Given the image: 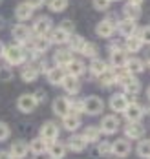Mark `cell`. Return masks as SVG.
I'll list each match as a JSON object with an SVG mask.
<instances>
[{"instance_id": "e575fe53", "label": "cell", "mask_w": 150, "mask_h": 159, "mask_svg": "<svg viewBox=\"0 0 150 159\" xmlns=\"http://www.w3.org/2000/svg\"><path fill=\"white\" fill-rule=\"evenodd\" d=\"M139 157L150 159V139H139V144L135 146Z\"/></svg>"}, {"instance_id": "5bb4252c", "label": "cell", "mask_w": 150, "mask_h": 159, "mask_svg": "<svg viewBox=\"0 0 150 159\" xmlns=\"http://www.w3.org/2000/svg\"><path fill=\"white\" fill-rule=\"evenodd\" d=\"M95 33H97L99 37H102V39H110V37L116 33V24H114V22H110L108 18H104V20H101L99 24H97Z\"/></svg>"}, {"instance_id": "74e56055", "label": "cell", "mask_w": 150, "mask_h": 159, "mask_svg": "<svg viewBox=\"0 0 150 159\" xmlns=\"http://www.w3.org/2000/svg\"><path fill=\"white\" fill-rule=\"evenodd\" d=\"M81 53H83L84 57H88V59H93V57L99 55V49H97V46H95L93 42H84Z\"/></svg>"}, {"instance_id": "ab89813d", "label": "cell", "mask_w": 150, "mask_h": 159, "mask_svg": "<svg viewBox=\"0 0 150 159\" xmlns=\"http://www.w3.org/2000/svg\"><path fill=\"white\" fill-rule=\"evenodd\" d=\"M137 37L141 39V42H143V44H150V26L141 28L139 33H137Z\"/></svg>"}, {"instance_id": "52a82bcc", "label": "cell", "mask_w": 150, "mask_h": 159, "mask_svg": "<svg viewBox=\"0 0 150 159\" xmlns=\"http://www.w3.org/2000/svg\"><path fill=\"white\" fill-rule=\"evenodd\" d=\"M116 31H119L125 39L130 37V35H135V31H137L135 20H132V18H121L116 24Z\"/></svg>"}, {"instance_id": "30bf717a", "label": "cell", "mask_w": 150, "mask_h": 159, "mask_svg": "<svg viewBox=\"0 0 150 159\" xmlns=\"http://www.w3.org/2000/svg\"><path fill=\"white\" fill-rule=\"evenodd\" d=\"M62 88H64V92H66L68 95H75L77 92H79V88H81V82H79V77H75V75H64V79H62Z\"/></svg>"}, {"instance_id": "ac0fdd59", "label": "cell", "mask_w": 150, "mask_h": 159, "mask_svg": "<svg viewBox=\"0 0 150 159\" xmlns=\"http://www.w3.org/2000/svg\"><path fill=\"white\" fill-rule=\"evenodd\" d=\"M31 48L37 51V53H44V51H48V48L51 46L50 39H48V35H35V39L31 40V44H30Z\"/></svg>"}, {"instance_id": "9c48e42d", "label": "cell", "mask_w": 150, "mask_h": 159, "mask_svg": "<svg viewBox=\"0 0 150 159\" xmlns=\"http://www.w3.org/2000/svg\"><path fill=\"white\" fill-rule=\"evenodd\" d=\"M28 152H30V146H28L26 141H22V139L13 141L11 146H9V154L13 156V159H24L28 156Z\"/></svg>"}, {"instance_id": "d4e9b609", "label": "cell", "mask_w": 150, "mask_h": 159, "mask_svg": "<svg viewBox=\"0 0 150 159\" xmlns=\"http://www.w3.org/2000/svg\"><path fill=\"white\" fill-rule=\"evenodd\" d=\"M123 48L126 49V53H137L139 49L143 48V42H141V39H139L137 35H130V37H126V40L123 42Z\"/></svg>"}, {"instance_id": "cb8c5ba5", "label": "cell", "mask_w": 150, "mask_h": 159, "mask_svg": "<svg viewBox=\"0 0 150 159\" xmlns=\"http://www.w3.org/2000/svg\"><path fill=\"white\" fill-rule=\"evenodd\" d=\"M62 126L66 128L68 132H75L77 128L81 126V117H79V113H68L62 117Z\"/></svg>"}, {"instance_id": "9a60e30c", "label": "cell", "mask_w": 150, "mask_h": 159, "mask_svg": "<svg viewBox=\"0 0 150 159\" xmlns=\"http://www.w3.org/2000/svg\"><path fill=\"white\" fill-rule=\"evenodd\" d=\"M51 108H53V113L57 115V117H64L70 113V104H68V97H57L55 101H53V104H51Z\"/></svg>"}, {"instance_id": "5b68a950", "label": "cell", "mask_w": 150, "mask_h": 159, "mask_svg": "<svg viewBox=\"0 0 150 159\" xmlns=\"http://www.w3.org/2000/svg\"><path fill=\"white\" fill-rule=\"evenodd\" d=\"M99 130L102 134H106V135H110V134H116L117 130H119V117L117 115H104L102 119H101V126Z\"/></svg>"}, {"instance_id": "603a6c76", "label": "cell", "mask_w": 150, "mask_h": 159, "mask_svg": "<svg viewBox=\"0 0 150 159\" xmlns=\"http://www.w3.org/2000/svg\"><path fill=\"white\" fill-rule=\"evenodd\" d=\"M39 73L40 71H39L37 64H26L22 68V71H20V79L24 80V82H33V80H37Z\"/></svg>"}, {"instance_id": "7bdbcfd3", "label": "cell", "mask_w": 150, "mask_h": 159, "mask_svg": "<svg viewBox=\"0 0 150 159\" xmlns=\"http://www.w3.org/2000/svg\"><path fill=\"white\" fill-rule=\"evenodd\" d=\"M9 134H11L9 126H7L6 123H2V121H0V141H6V139L9 137Z\"/></svg>"}, {"instance_id": "ba28073f", "label": "cell", "mask_w": 150, "mask_h": 159, "mask_svg": "<svg viewBox=\"0 0 150 159\" xmlns=\"http://www.w3.org/2000/svg\"><path fill=\"white\" fill-rule=\"evenodd\" d=\"M11 35H13V39L17 40L18 44H26V42L31 40V30H30L28 26H24V24H17V26H13Z\"/></svg>"}, {"instance_id": "f1b7e54d", "label": "cell", "mask_w": 150, "mask_h": 159, "mask_svg": "<svg viewBox=\"0 0 150 159\" xmlns=\"http://www.w3.org/2000/svg\"><path fill=\"white\" fill-rule=\"evenodd\" d=\"M28 146H30V152L35 154V156H44L46 150H48V143L42 137H35L31 143H28Z\"/></svg>"}, {"instance_id": "e0dca14e", "label": "cell", "mask_w": 150, "mask_h": 159, "mask_svg": "<svg viewBox=\"0 0 150 159\" xmlns=\"http://www.w3.org/2000/svg\"><path fill=\"white\" fill-rule=\"evenodd\" d=\"M50 30H51V20L48 16H39L33 22V28H31V31L35 35H48Z\"/></svg>"}, {"instance_id": "f35d334b", "label": "cell", "mask_w": 150, "mask_h": 159, "mask_svg": "<svg viewBox=\"0 0 150 159\" xmlns=\"http://www.w3.org/2000/svg\"><path fill=\"white\" fill-rule=\"evenodd\" d=\"M95 154H97V156H108V154H112V144L108 143V141H101V143L97 144Z\"/></svg>"}, {"instance_id": "8992f818", "label": "cell", "mask_w": 150, "mask_h": 159, "mask_svg": "<svg viewBox=\"0 0 150 159\" xmlns=\"http://www.w3.org/2000/svg\"><path fill=\"white\" fill-rule=\"evenodd\" d=\"M17 108L24 113H31L37 108V101H35L33 93H24L17 99Z\"/></svg>"}, {"instance_id": "7402d4cb", "label": "cell", "mask_w": 150, "mask_h": 159, "mask_svg": "<svg viewBox=\"0 0 150 159\" xmlns=\"http://www.w3.org/2000/svg\"><path fill=\"white\" fill-rule=\"evenodd\" d=\"M125 70H126L128 73H132V75H139V73H143V70H145V62H143L141 59H137V57L126 59Z\"/></svg>"}, {"instance_id": "2e32d148", "label": "cell", "mask_w": 150, "mask_h": 159, "mask_svg": "<svg viewBox=\"0 0 150 159\" xmlns=\"http://www.w3.org/2000/svg\"><path fill=\"white\" fill-rule=\"evenodd\" d=\"M126 104H128V99H126L125 93H114V95H110V108L116 113H123L125 108H126Z\"/></svg>"}, {"instance_id": "bcb514c9", "label": "cell", "mask_w": 150, "mask_h": 159, "mask_svg": "<svg viewBox=\"0 0 150 159\" xmlns=\"http://www.w3.org/2000/svg\"><path fill=\"white\" fill-rule=\"evenodd\" d=\"M123 48V42L121 40H112L110 44H108V51H114V49H121Z\"/></svg>"}, {"instance_id": "ffe728a7", "label": "cell", "mask_w": 150, "mask_h": 159, "mask_svg": "<svg viewBox=\"0 0 150 159\" xmlns=\"http://www.w3.org/2000/svg\"><path fill=\"white\" fill-rule=\"evenodd\" d=\"M64 75H66V71H64V68H61V66H55V68H50L48 71H46V77H48V82L53 84V86H57V84H61L62 79H64Z\"/></svg>"}, {"instance_id": "f907efd6", "label": "cell", "mask_w": 150, "mask_h": 159, "mask_svg": "<svg viewBox=\"0 0 150 159\" xmlns=\"http://www.w3.org/2000/svg\"><path fill=\"white\" fill-rule=\"evenodd\" d=\"M2 53H4V44L0 42V57H2Z\"/></svg>"}, {"instance_id": "1f68e13d", "label": "cell", "mask_w": 150, "mask_h": 159, "mask_svg": "<svg viewBox=\"0 0 150 159\" xmlns=\"http://www.w3.org/2000/svg\"><path fill=\"white\" fill-rule=\"evenodd\" d=\"M84 42H86V40H84L83 37L75 35V33H70V35H68V40H66V44L70 46L68 49H71V51H79V53H81V49H83Z\"/></svg>"}, {"instance_id": "d6a6232c", "label": "cell", "mask_w": 150, "mask_h": 159, "mask_svg": "<svg viewBox=\"0 0 150 159\" xmlns=\"http://www.w3.org/2000/svg\"><path fill=\"white\" fill-rule=\"evenodd\" d=\"M106 70H108V64L104 62V61H101L99 57H93V61L90 64V73L95 75V77H99L101 73H104Z\"/></svg>"}, {"instance_id": "4316f807", "label": "cell", "mask_w": 150, "mask_h": 159, "mask_svg": "<svg viewBox=\"0 0 150 159\" xmlns=\"http://www.w3.org/2000/svg\"><path fill=\"white\" fill-rule=\"evenodd\" d=\"M15 16H17L20 22L30 20V18L33 16V7H31L28 2H22V4H18L17 9H15Z\"/></svg>"}, {"instance_id": "83f0119b", "label": "cell", "mask_w": 150, "mask_h": 159, "mask_svg": "<svg viewBox=\"0 0 150 159\" xmlns=\"http://www.w3.org/2000/svg\"><path fill=\"white\" fill-rule=\"evenodd\" d=\"M126 49L121 48V49H114V51H110V61H112V66L114 68H123L125 62H126Z\"/></svg>"}, {"instance_id": "f6af8a7d", "label": "cell", "mask_w": 150, "mask_h": 159, "mask_svg": "<svg viewBox=\"0 0 150 159\" xmlns=\"http://www.w3.org/2000/svg\"><path fill=\"white\" fill-rule=\"evenodd\" d=\"M33 97H35V101H37V104H40V102H44V101H46V97H48V95H46V92H44L42 88H39V90L33 93Z\"/></svg>"}, {"instance_id": "f5cc1de1", "label": "cell", "mask_w": 150, "mask_h": 159, "mask_svg": "<svg viewBox=\"0 0 150 159\" xmlns=\"http://www.w3.org/2000/svg\"><path fill=\"white\" fill-rule=\"evenodd\" d=\"M147 62H148V66H150V55H148V57H147Z\"/></svg>"}, {"instance_id": "277c9868", "label": "cell", "mask_w": 150, "mask_h": 159, "mask_svg": "<svg viewBox=\"0 0 150 159\" xmlns=\"http://www.w3.org/2000/svg\"><path fill=\"white\" fill-rule=\"evenodd\" d=\"M40 137L46 141V143H53L59 139V126L53 123V121H46L42 128H40Z\"/></svg>"}, {"instance_id": "7c38bea8", "label": "cell", "mask_w": 150, "mask_h": 159, "mask_svg": "<svg viewBox=\"0 0 150 159\" xmlns=\"http://www.w3.org/2000/svg\"><path fill=\"white\" fill-rule=\"evenodd\" d=\"M130 152H132V146L128 143V139H117L112 144V154L117 157H126Z\"/></svg>"}, {"instance_id": "4dcf8cb0", "label": "cell", "mask_w": 150, "mask_h": 159, "mask_svg": "<svg viewBox=\"0 0 150 159\" xmlns=\"http://www.w3.org/2000/svg\"><path fill=\"white\" fill-rule=\"evenodd\" d=\"M86 141H84V137L83 135H71L70 139H68V143L66 146L71 150V152H83L84 148H86Z\"/></svg>"}, {"instance_id": "f546056e", "label": "cell", "mask_w": 150, "mask_h": 159, "mask_svg": "<svg viewBox=\"0 0 150 159\" xmlns=\"http://www.w3.org/2000/svg\"><path fill=\"white\" fill-rule=\"evenodd\" d=\"M123 15H125V18H132V20L139 18L141 16V6L139 4H132V2H126L123 6Z\"/></svg>"}, {"instance_id": "c3c4849f", "label": "cell", "mask_w": 150, "mask_h": 159, "mask_svg": "<svg viewBox=\"0 0 150 159\" xmlns=\"http://www.w3.org/2000/svg\"><path fill=\"white\" fill-rule=\"evenodd\" d=\"M0 159H13V156L9 152H0Z\"/></svg>"}, {"instance_id": "7a4b0ae2", "label": "cell", "mask_w": 150, "mask_h": 159, "mask_svg": "<svg viewBox=\"0 0 150 159\" xmlns=\"http://www.w3.org/2000/svg\"><path fill=\"white\" fill-rule=\"evenodd\" d=\"M104 110V102L102 99L97 95H88L86 99H83V111L88 115H99Z\"/></svg>"}, {"instance_id": "7dc6e473", "label": "cell", "mask_w": 150, "mask_h": 159, "mask_svg": "<svg viewBox=\"0 0 150 159\" xmlns=\"http://www.w3.org/2000/svg\"><path fill=\"white\" fill-rule=\"evenodd\" d=\"M44 2H46V0H28V4H30V6H31L33 9H37V7H40V6H42Z\"/></svg>"}, {"instance_id": "ee69618b", "label": "cell", "mask_w": 150, "mask_h": 159, "mask_svg": "<svg viewBox=\"0 0 150 159\" xmlns=\"http://www.w3.org/2000/svg\"><path fill=\"white\" fill-rule=\"evenodd\" d=\"M59 28H61V30H64L66 33H73V31H75V24H73L71 20H62Z\"/></svg>"}, {"instance_id": "681fc988", "label": "cell", "mask_w": 150, "mask_h": 159, "mask_svg": "<svg viewBox=\"0 0 150 159\" xmlns=\"http://www.w3.org/2000/svg\"><path fill=\"white\" fill-rule=\"evenodd\" d=\"M128 2H132V4H139V6L143 4V0H128Z\"/></svg>"}, {"instance_id": "6da1fadb", "label": "cell", "mask_w": 150, "mask_h": 159, "mask_svg": "<svg viewBox=\"0 0 150 159\" xmlns=\"http://www.w3.org/2000/svg\"><path fill=\"white\" fill-rule=\"evenodd\" d=\"M4 61L7 66H20L24 61V48L18 44H11V46H4V53H2Z\"/></svg>"}, {"instance_id": "44dd1931", "label": "cell", "mask_w": 150, "mask_h": 159, "mask_svg": "<svg viewBox=\"0 0 150 159\" xmlns=\"http://www.w3.org/2000/svg\"><path fill=\"white\" fill-rule=\"evenodd\" d=\"M73 59V51L68 48H62V49H57L55 51V55H53V61L57 66H61V68H64L70 61Z\"/></svg>"}, {"instance_id": "60d3db41", "label": "cell", "mask_w": 150, "mask_h": 159, "mask_svg": "<svg viewBox=\"0 0 150 159\" xmlns=\"http://www.w3.org/2000/svg\"><path fill=\"white\" fill-rule=\"evenodd\" d=\"M110 4H112V0H93V7L97 11H106L110 7Z\"/></svg>"}, {"instance_id": "816d5d0a", "label": "cell", "mask_w": 150, "mask_h": 159, "mask_svg": "<svg viewBox=\"0 0 150 159\" xmlns=\"http://www.w3.org/2000/svg\"><path fill=\"white\" fill-rule=\"evenodd\" d=\"M147 97H148V101H150V86H148V90H147Z\"/></svg>"}, {"instance_id": "484cf974", "label": "cell", "mask_w": 150, "mask_h": 159, "mask_svg": "<svg viewBox=\"0 0 150 159\" xmlns=\"http://www.w3.org/2000/svg\"><path fill=\"white\" fill-rule=\"evenodd\" d=\"M68 35H70V33H66L64 30L55 28V30H50V31H48V39H50L51 44H59V46H61V44H66Z\"/></svg>"}, {"instance_id": "b9f144b4", "label": "cell", "mask_w": 150, "mask_h": 159, "mask_svg": "<svg viewBox=\"0 0 150 159\" xmlns=\"http://www.w3.org/2000/svg\"><path fill=\"white\" fill-rule=\"evenodd\" d=\"M11 79H13V71H11V68H9V66L0 68V80H11Z\"/></svg>"}, {"instance_id": "d590c367", "label": "cell", "mask_w": 150, "mask_h": 159, "mask_svg": "<svg viewBox=\"0 0 150 159\" xmlns=\"http://www.w3.org/2000/svg\"><path fill=\"white\" fill-rule=\"evenodd\" d=\"M97 79H99V82L102 86H112V84H116V71L114 70H106L104 73H101Z\"/></svg>"}, {"instance_id": "8fae6325", "label": "cell", "mask_w": 150, "mask_h": 159, "mask_svg": "<svg viewBox=\"0 0 150 159\" xmlns=\"http://www.w3.org/2000/svg\"><path fill=\"white\" fill-rule=\"evenodd\" d=\"M123 113H125L126 121H141L143 119V106H139L137 102H128Z\"/></svg>"}, {"instance_id": "4fadbf2b", "label": "cell", "mask_w": 150, "mask_h": 159, "mask_svg": "<svg viewBox=\"0 0 150 159\" xmlns=\"http://www.w3.org/2000/svg\"><path fill=\"white\" fill-rule=\"evenodd\" d=\"M48 157L50 159H62L66 156V144L59 143V141H53V143H48V150H46Z\"/></svg>"}, {"instance_id": "8d00e7d4", "label": "cell", "mask_w": 150, "mask_h": 159, "mask_svg": "<svg viewBox=\"0 0 150 159\" xmlns=\"http://www.w3.org/2000/svg\"><path fill=\"white\" fill-rule=\"evenodd\" d=\"M68 2H70V0H46L48 7H50L53 13H61V11H64V9L68 7Z\"/></svg>"}, {"instance_id": "d6986e66", "label": "cell", "mask_w": 150, "mask_h": 159, "mask_svg": "<svg viewBox=\"0 0 150 159\" xmlns=\"http://www.w3.org/2000/svg\"><path fill=\"white\" fill-rule=\"evenodd\" d=\"M64 71H66L68 75H75V77H79V75H84V71H86V66H84L83 61L71 59V61H70L66 66H64Z\"/></svg>"}, {"instance_id": "3957f363", "label": "cell", "mask_w": 150, "mask_h": 159, "mask_svg": "<svg viewBox=\"0 0 150 159\" xmlns=\"http://www.w3.org/2000/svg\"><path fill=\"white\" fill-rule=\"evenodd\" d=\"M123 132H125L126 139H141L145 135V126H143L141 121H128L125 125V130Z\"/></svg>"}, {"instance_id": "836d02e7", "label": "cell", "mask_w": 150, "mask_h": 159, "mask_svg": "<svg viewBox=\"0 0 150 159\" xmlns=\"http://www.w3.org/2000/svg\"><path fill=\"white\" fill-rule=\"evenodd\" d=\"M83 137L86 143H97L101 137V130L97 126H86L83 132Z\"/></svg>"}, {"instance_id": "db71d44e", "label": "cell", "mask_w": 150, "mask_h": 159, "mask_svg": "<svg viewBox=\"0 0 150 159\" xmlns=\"http://www.w3.org/2000/svg\"><path fill=\"white\" fill-rule=\"evenodd\" d=\"M0 4H2V0H0Z\"/></svg>"}]
</instances>
